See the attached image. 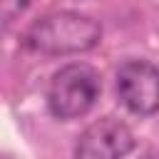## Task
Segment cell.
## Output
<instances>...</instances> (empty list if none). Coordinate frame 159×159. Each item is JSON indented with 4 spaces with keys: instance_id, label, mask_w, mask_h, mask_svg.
I'll return each mask as SVG.
<instances>
[{
    "instance_id": "obj_1",
    "label": "cell",
    "mask_w": 159,
    "mask_h": 159,
    "mask_svg": "<svg viewBox=\"0 0 159 159\" xmlns=\"http://www.w3.org/2000/svg\"><path fill=\"white\" fill-rule=\"evenodd\" d=\"M102 37V27L89 15L72 10L50 12L35 20L25 32V47L40 55H77L92 50Z\"/></svg>"
},
{
    "instance_id": "obj_2",
    "label": "cell",
    "mask_w": 159,
    "mask_h": 159,
    "mask_svg": "<svg viewBox=\"0 0 159 159\" xmlns=\"http://www.w3.org/2000/svg\"><path fill=\"white\" fill-rule=\"evenodd\" d=\"M102 82L94 67L72 62L55 72L47 89V107L57 119L84 117L99 99Z\"/></svg>"
},
{
    "instance_id": "obj_3",
    "label": "cell",
    "mask_w": 159,
    "mask_h": 159,
    "mask_svg": "<svg viewBox=\"0 0 159 159\" xmlns=\"http://www.w3.org/2000/svg\"><path fill=\"white\" fill-rule=\"evenodd\" d=\"M117 94L139 117L159 112V67L147 60H129L117 70Z\"/></svg>"
},
{
    "instance_id": "obj_4",
    "label": "cell",
    "mask_w": 159,
    "mask_h": 159,
    "mask_svg": "<svg viewBox=\"0 0 159 159\" xmlns=\"http://www.w3.org/2000/svg\"><path fill=\"white\" fill-rule=\"evenodd\" d=\"M134 149V134L132 129L112 117H104L94 124H89L80 137L75 154L82 159H114L124 157Z\"/></svg>"
},
{
    "instance_id": "obj_5",
    "label": "cell",
    "mask_w": 159,
    "mask_h": 159,
    "mask_svg": "<svg viewBox=\"0 0 159 159\" xmlns=\"http://www.w3.org/2000/svg\"><path fill=\"white\" fill-rule=\"evenodd\" d=\"M32 0H0V32L7 30L27 7Z\"/></svg>"
}]
</instances>
